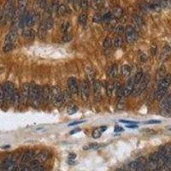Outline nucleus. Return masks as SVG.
Listing matches in <instances>:
<instances>
[{"label":"nucleus","instance_id":"nucleus-1","mask_svg":"<svg viewBox=\"0 0 171 171\" xmlns=\"http://www.w3.org/2000/svg\"><path fill=\"white\" fill-rule=\"evenodd\" d=\"M28 101L34 108H38L41 104V86L33 82L29 84Z\"/></svg>","mask_w":171,"mask_h":171},{"label":"nucleus","instance_id":"nucleus-2","mask_svg":"<svg viewBox=\"0 0 171 171\" xmlns=\"http://www.w3.org/2000/svg\"><path fill=\"white\" fill-rule=\"evenodd\" d=\"M171 84V74H167L164 77L158 82V88L155 92V98L157 100L160 101L165 96L168 88Z\"/></svg>","mask_w":171,"mask_h":171},{"label":"nucleus","instance_id":"nucleus-3","mask_svg":"<svg viewBox=\"0 0 171 171\" xmlns=\"http://www.w3.org/2000/svg\"><path fill=\"white\" fill-rule=\"evenodd\" d=\"M51 101L57 107H61L64 103L63 92L58 86H54L51 88Z\"/></svg>","mask_w":171,"mask_h":171},{"label":"nucleus","instance_id":"nucleus-4","mask_svg":"<svg viewBox=\"0 0 171 171\" xmlns=\"http://www.w3.org/2000/svg\"><path fill=\"white\" fill-rule=\"evenodd\" d=\"M4 89V103L6 104H12L13 95H14V91H15V86L13 85L12 82H6L3 86Z\"/></svg>","mask_w":171,"mask_h":171},{"label":"nucleus","instance_id":"nucleus-5","mask_svg":"<svg viewBox=\"0 0 171 171\" xmlns=\"http://www.w3.org/2000/svg\"><path fill=\"white\" fill-rule=\"evenodd\" d=\"M28 0H18L17 8L16 9L15 15H14V17H13L14 22H17V23L19 22L20 18L26 12V9H27V6H28Z\"/></svg>","mask_w":171,"mask_h":171},{"label":"nucleus","instance_id":"nucleus-6","mask_svg":"<svg viewBox=\"0 0 171 171\" xmlns=\"http://www.w3.org/2000/svg\"><path fill=\"white\" fill-rule=\"evenodd\" d=\"M4 14H5V17H6V21L13 20L15 11H16L15 0H6L5 4L4 5Z\"/></svg>","mask_w":171,"mask_h":171},{"label":"nucleus","instance_id":"nucleus-7","mask_svg":"<svg viewBox=\"0 0 171 171\" xmlns=\"http://www.w3.org/2000/svg\"><path fill=\"white\" fill-rule=\"evenodd\" d=\"M160 109L161 113L163 116H169L171 114V94H169L166 97H163L161 100Z\"/></svg>","mask_w":171,"mask_h":171},{"label":"nucleus","instance_id":"nucleus-8","mask_svg":"<svg viewBox=\"0 0 171 171\" xmlns=\"http://www.w3.org/2000/svg\"><path fill=\"white\" fill-rule=\"evenodd\" d=\"M129 167L133 171H148L147 161L144 158H139L136 161L132 162Z\"/></svg>","mask_w":171,"mask_h":171},{"label":"nucleus","instance_id":"nucleus-9","mask_svg":"<svg viewBox=\"0 0 171 171\" xmlns=\"http://www.w3.org/2000/svg\"><path fill=\"white\" fill-rule=\"evenodd\" d=\"M149 81H150V75L149 74H144L141 82H139L137 86H134V90H133L132 93H134L135 96H137L139 94L141 93L146 88L147 85L149 83Z\"/></svg>","mask_w":171,"mask_h":171},{"label":"nucleus","instance_id":"nucleus-10","mask_svg":"<svg viewBox=\"0 0 171 171\" xmlns=\"http://www.w3.org/2000/svg\"><path fill=\"white\" fill-rule=\"evenodd\" d=\"M124 33L126 36V40L127 43L133 44L138 39V33L136 32L135 28H133L132 26H127L126 28L124 29Z\"/></svg>","mask_w":171,"mask_h":171},{"label":"nucleus","instance_id":"nucleus-11","mask_svg":"<svg viewBox=\"0 0 171 171\" xmlns=\"http://www.w3.org/2000/svg\"><path fill=\"white\" fill-rule=\"evenodd\" d=\"M29 98V84L24 83L21 86L20 91V101L22 105L26 106L28 102Z\"/></svg>","mask_w":171,"mask_h":171},{"label":"nucleus","instance_id":"nucleus-12","mask_svg":"<svg viewBox=\"0 0 171 171\" xmlns=\"http://www.w3.org/2000/svg\"><path fill=\"white\" fill-rule=\"evenodd\" d=\"M90 88H89V82L87 80L82 81L81 84V95H82V99L84 101H86L89 98Z\"/></svg>","mask_w":171,"mask_h":171},{"label":"nucleus","instance_id":"nucleus-13","mask_svg":"<svg viewBox=\"0 0 171 171\" xmlns=\"http://www.w3.org/2000/svg\"><path fill=\"white\" fill-rule=\"evenodd\" d=\"M51 100V87L48 85L41 86V102L47 104Z\"/></svg>","mask_w":171,"mask_h":171},{"label":"nucleus","instance_id":"nucleus-14","mask_svg":"<svg viewBox=\"0 0 171 171\" xmlns=\"http://www.w3.org/2000/svg\"><path fill=\"white\" fill-rule=\"evenodd\" d=\"M68 86H69V91L72 94H76L79 92L77 80L74 77H70L68 80Z\"/></svg>","mask_w":171,"mask_h":171},{"label":"nucleus","instance_id":"nucleus-15","mask_svg":"<svg viewBox=\"0 0 171 171\" xmlns=\"http://www.w3.org/2000/svg\"><path fill=\"white\" fill-rule=\"evenodd\" d=\"M34 157H35V151H33V150H29L27 152H25L22 156V158H21V167H24L25 165L28 163H29Z\"/></svg>","mask_w":171,"mask_h":171},{"label":"nucleus","instance_id":"nucleus-16","mask_svg":"<svg viewBox=\"0 0 171 171\" xmlns=\"http://www.w3.org/2000/svg\"><path fill=\"white\" fill-rule=\"evenodd\" d=\"M17 39V30H11L10 33L6 35L5 40H4V45H13L15 44V42Z\"/></svg>","mask_w":171,"mask_h":171},{"label":"nucleus","instance_id":"nucleus-17","mask_svg":"<svg viewBox=\"0 0 171 171\" xmlns=\"http://www.w3.org/2000/svg\"><path fill=\"white\" fill-rule=\"evenodd\" d=\"M134 77H130L127 82H126L125 86H123V92H124V96L127 97L129 96L130 94H132L133 93V90H134Z\"/></svg>","mask_w":171,"mask_h":171},{"label":"nucleus","instance_id":"nucleus-18","mask_svg":"<svg viewBox=\"0 0 171 171\" xmlns=\"http://www.w3.org/2000/svg\"><path fill=\"white\" fill-rule=\"evenodd\" d=\"M37 19H38V15L36 13L32 11L26 13V26L28 28L32 27L37 21Z\"/></svg>","mask_w":171,"mask_h":171},{"label":"nucleus","instance_id":"nucleus-19","mask_svg":"<svg viewBox=\"0 0 171 171\" xmlns=\"http://www.w3.org/2000/svg\"><path fill=\"white\" fill-rule=\"evenodd\" d=\"M93 91L95 99L100 100L101 99V94H102V85L98 81L93 82Z\"/></svg>","mask_w":171,"mask_h":171},{"label":"nucleus","instance_id":"nucleus-20","mask_svg":"<svg viewBox=\"0 0 171 171\" xmlns=\"http://www.w3.org/2000/svg\"><path fill=\"white\" fill-rule=\"evenodd\" d=\"M47 31H48V28H47V27H46L45 21H43L40 23V28H39V30H38V37H39L40 40L45 39L46 34H47Z\"/></svg>","mask_w":171,"mask_h":171},{"label":"nucleus","instance_id":"nucleus-21","mask_svg":"<svg viewBox=\"0 0 171 171\" xmlns=\"http://www.w3.org/2000/svg\"><path fill=\"white\" fill-rule=\"evenodd\" d=\"M147 8L152 11H160L162 9V4L159 0H153L147 4Z\"/></svg>","mask_w":171,"mask_h":171},{"label":"nucleus","instance_id":"nucleus-22","mask_svg":"<svg viewBox=\"0 0 171 171\" xmlns=\"http://www.w3.org/2000/svg\"><path fill=\"white\" fill-rule=\"evenodd\" d=\"M106 129H107V127L106 126H102V127H97V128H95V129L93 131V134H92L93 138V139L100 138L101 135H102V133H104Z\"/></svg>","mask_w":171,"mask_h":171},{"label":"nucleus","instance_id":"nucleus-23","mask_svg":"<svg viewBox=\"0 0 171 171\" xmlns=\"http://www.w3.org/2000/svg\"><path fill=\"white\" fill-rule=\"evenodd\" d=\"M21 104L20 101V92L15 88L14 91V95H13V99H12V104L14 107H17Z\"/></svg>","mask_w":171,"mask_h":171},{"label":"nucleus","instance_id":"nucleus-24","mask_svg":"<svg viewBox=\"0 0 171 171\" xmlns=\"http://www.w3.org/2000/svg\"><path fill=\"white\" fill-rule=\"evenodd\" d=\"M57 12L59 13L61 16H66L67 14H69V10L68 8V6L65 5L64 4H59L58 6H57Z\"/></svg>","mask_w":171,"mask_h":171},{"label":"nucleus","instance_id":"nucleus-25","mask_svg":"<svg viewBox=\"0 0 171 171\" xmlns=\"http://www.w3.org/2000/svg\"><path fill=\"white\" fill-rule=\"evenodd\" d=\"M35 35H36V33L33 29H27L23 32V37L27 40H33L35 38Z\"/></svg>","mask_w":171,"mask_h":171},{"label":"nucleus","instance_id":"nucleus-26","mask_svg":"<svg viewBox=\"0 0 171 171\" xmlns=\"http://www.w3.org/2000/svg\"><path fill=\"white\" fill-rule=\"evenodd\" d=\"M86 74L87 75V81L88 82H93V80H94V77H95V73H94L93 69L90 66H87L86 67Z\"/></svg>","mask_w":171,"mask_h":171},{"label":"nucleus","instance_id":"nucleus-27","mask_svg":"<svg viewBox=\"0 0 171 171\" xmlns=\"http://www.w3.org/2000/svg\"><path fill=\"white\" fill-rule=\"evenodd\" d=\"M109 74L111 78H116L118 75V66L117 64H112L109 69Z\"/></svg>","mask_w":171,"mask_h":171},{"label":"nucleus","instance_id":"nucleus-28","mask_svg":"<svg viewBox=\"0 0 171 171\" xmlns=\"http://www.w3.org/2000/svg\"><path fill=\"white\" fill-rule=\"evenodd\" d=\"M50 156H51V154H50L49 151H42L38 155V159L40 160V163L41 162H45V161H46L47 159L49 158Z\"/></svg>","mask_w":171,"mask_h":171},{"label":"nucleus","instance_id":"nucleus-29","mask_svg":"<svg viewBox=\"0 0 171 171\" xmlns=\"http://www.w3.org/2000/svg\"><path fill=\"white\" fill-rule=\"evenodd\" d=\"M110 12H111L114 18H120L123 14V10L121 7H114Z\"/></svg>","mask_w":171,"mask_h":171},{"label":"nucleus","instance_id":"nucleus-30","mask_svg":"<svg viewBox=\"0 0 171 171\" xmlns=\"http://www.w3.org/2000/svg\"><path fill=\"white\" fill-rule=\"evenodd\" d=\"M143 76H144V74H143L142 70H141V69L138 70L137 73L135 74V77H134V84H135V86H137L139 82H141Z\"/></svg>","mask_w":171,"mask_h":171},{"label":"nucleus","instance_id":"nucleus-31","mask_svg":"<svg viewBox=\"0 0 171 171\" xmlns=\"http://www.w3.org/2000/svg\"><path fill=\"white\" fill-rule=\"evenodd\" d=\"M122 45H123V40H122V38L121 36H117L112 40V45L115 48H120V47H122Z\"/></svg>","mask_w":171,"mask_h":171},{"label":"nucleus","instance_id":"nucleus-32","mask_svg":"<svg viewBox=\"0 0 171 171\" xmlns=\"http://www.w3.org/2000/svg\"><path fill=\"white\" fill-rule=\"evenodd\" d=\"M116 98L120 100L123 98V96H124V92H123V87L122 86L117 84L116 86Z\"/></svg>","mask_w":171,"mask_h":171},{"label":"nucleus","instance_id":"nucleus-33","mask_svg":"<svg viewBox=\"0 0 171 171\" xmlns=\"http://www.w3.org/2000/svg\"><path fill=\"white\" fill-rule=\"evenodd\" d=\"M131 71H132V68L130 65L124 64L122 66V74L123 76H128L131 74Z\"/></svg>","mask_w":171,"mask_h":171},{"label":"nucleus","instance_id":"nucleus-34","mask_svg":"<svg viewBox=\"0 0 171 171\" xmlns=\"http://www.w3.org/2000/svg\"><path fill=\"white\" fill-rule=\"evenodd\" d=\"M71 95L72 93L69 92V90H64L63 92V102L68 104L71 102Z\"/></svg>","mask_w":171,"mask_h":171},{"label":"nucleus","instance_id":"nucleus-35","mask_svg":"<svg viewBox=\"0 0 171 171\" xmlns=\"http://www.w3.org/2000/svg\"><path fill=\"white\" fill-rule=\"evenodd\" d=\"M115 84L112 83V82H109L107 83V86H106V93L108 96H111V94L113 93V91L115 89Z\"/></svg>","mask_w":171,"mask_h":171},{"label":"nucleus","instance_id":"nucleus-36","mask_svg":"<svg viewBox=\"0 0 171 171\" xmlns=\"http://www.w3.org/2000/svg\"><path fill=\"white\" fill-rule=\"evenodd\" d=\"M6 22V17H5V14H4V6L0 8V26L4 25Z\"/></svg>","mask_w":171,"mask_h":171},{"label":"nucleus","instance_id":"nucleus-37","mask_svg":"<svg viewBox=\"0 0 171 171\" xmlns=\"http://www.w3.org/2000/svg\"><path fill=\"white\" fill-rule=\"evenodd\" d=\"M67 111H68L69 115H73L78 111V107L74 104H69L68 109H67Z\"/></svg>","mask_w":171,"mask_h":171},{"label":"nucleus","instance_id":"nucleus-38","mask_svg":"<svg viewBox=\"0 0 171 171\" xmlns=\"http://www.w3.org/2000/svg\"><path fill=\"white\" fill-rule=\"evenodd\" d=\"M112 18H114L113 17V16H112V14H111V12H107L105 13L104 16H102V21H104V22H109Z\"/></svg>","mask_w":171,"mask_h":171},{"label":"nucleus","instance_id":"nucleus-39","mask_svg":"<svg viewBox=\"0 0 171 171\" xmlns=\"http://www.w3.org/2000/svg\"><path fill=\"white\" fill-rule=\"evenodd\" d=\"M87 21V15L86 13H82L79 16V22L82 25H85Z\"/></svg>","mask_w":171,"mask_h":171},{"label":"nucleus","instance_id":"nucleus-40","mask_svg":"<svg viewBox=\"0 0 171 171\" xmlns=\"http://www.w3.org/2000/svg\"><path fill=\"white\" fill-rule=\"evenodd\" d=\"M103 45H104V47L105 49H109L110 47L112 46V40H111L110 38H109V37H107L105 40H104Z\"/></svg>","mask_w":171,"mask_h":171},{"label":"nucleus","instance_id":"nucleus-41","mask_svg":"<svg viewBox=\"0 0 171 171\" xmlns=\"http://www.w3.org/2000/svg\"><path fill=\"white\" fill-rule=\"evenodd\" d=\"M35 4L38 8L40 9H45L46 6V0H36Z\"/></svg>","mask_w":171,"mask_h":171},{"label":"nucleus","instance_id":"nucleus-42","mask_svg":"<svg viewBox=\"0 0 171 171\" xmlns=\"http://www.w3.org/2000/svg\"><path fill=\"white\" fill-rule=\"evenodd\" d=\"M133 19H134V21H135V23L138 25V26H139V27H141V26H143V24H144L142 18L139 17V16H138V15H135L134 17H133Z\"/></svg>","mask_w":171,"mask_h":171},{"label":"nucleus","instance_id":"nucleus-43","mask_svg":"<svg viewBox=\"0 0 171 171\" xmlns=\"http://www.w3.org/2000/svg\"><path fill=\"white\" fill-rule=\"evenodd\" d=\"M164 72H165V69H164L163 67V68H161V69L158 70V77H157L158 82H160V81L166 75V74H164Z\"/></svg>","mask_w":171,"mask_h":171},{"label":"nucleus","instance_id":"nucleus-44","mask_svg":"<svg viewBox=\"0 0 171 171\" xmlns=\"http://www.w3.org/2000/svg\"><path fill=\"white\" fill-rule=\"evenodd\" d=\"M124 28L122 27V26H118V27H116L114 30V33L116 34H117L118 36H121L122 33H124Z\"/></svg>","mask_w":171,"mask_h":171},{"label":"nucleus","instance_id":"nucleus-45","mask_svg":"<svg viewBox=\"0 0 171 171\" xmlns=\"http://www.w3.org/2000/svg\"><path fill=\"white\" fill-rule=\"evenodd\" d=\"M45 24H46V27L48 30L51 29L53 28V25H54V21H53L52 18H47L46 20H45Z\"/></svg>","mask_w":171,"mask_h":171},{"label":"nucleus","instance_id":"nucleus-46","mask_svg":"<svg viewBox=\"0 0 171 171\" xmlns=\"http://www.w3.org/2000/svg\"><path fill=\"white\" fill-rule=\"evenodd\" d=\"M4 104V89H3V86L0 85V107H2Z\"/></svg>","mask_w":171,"mask_h":171},{"label":"nucleus","instance_id":"nucleus-47","mask_svg":"<svg viewBox=\"0 0 171 171\" xmlns=\"http://www.w3.org/2000/svg\"><path fill=\"white\" fill-rule=\"evenodd\" d=\"M69 21H64L63 24H62L61 27V31L63 33H67V31L69 30Z\"/></svg>","mask_w":171,"mask_h":171},{"label":"nucleus","instance_id":"nucleus-48","mask_svg":"<svg viewBox=\"0 0 171 171\" xmlns=\"http://www.w3.org/2000/svg\"><path fill=\"white\" fill-rule=\"evenodd\" d=\"M80 5H81V7H82L83 10H87L88 8V1L87 0H80Z\"/></svg>","mask_w":171,"mask_h":171},{"label":"nucleus","instance_id":"nucleus-49","mask_svg":"<svg viewBox=\"0 0 171 171\" xmlns=\"http://www.w3.org/2000/svg\"><path fill=\"white\" fill-rule=\"evenodd\" d=\"M29 171H45V169L41 164H40V165L35 166V167L29 168Z\"/></svg>","mask_w":171,"mask_h":171},{"label":"nucleus","instance_id":"nucleus-50","mask_svg":"<svg viewBox=\"0 0 171 171\" xmlns=\"http://www.w3.org/2000/svg\"><path fill=\"white\" fill-rule=\"evenodd\" d=\"M72 40V35L69 34V33H64L63 36V42H69V41Z\"/></svg>","mask_w":171,"mask_h":171},{"label":"nucleus","instance_id":"nucleus-51","mask_svg":"<svg viewBox=\"0 0 171 171\" xmlns=\"http://www.w3.org/2000/svg\"><path fill=\"white\" fill-rule=\"evenodd\" d=\"M94 22H100V21H102V15H100V14H96L95 16L93 17V19Z\"/></svg>","mask_w":171,"mask_h":171},{"label":"nucleus","instance_id":"nucleus-52","mask_svg":"<svg viewBox=\"0 0 171 171\" xmlns=\"http://www.w3.org/2000/svg\"><path fill=\"white\" fill-rule=\"evenodd\" d=\"M125 108V102L123 101V98L119 100L118 104H117V109L118 110H123Z\"/></svg>","mask_w":171,"mask_h":171},{"label":"nucleus","instance_id":"nucleus-53","mask_svg":"<svg viewBox=\"0 0 171 171\" xmlns=\"http://www.w3.org/2000/svg\"><path fill=\"white\" fill-rule=\"evenodd\" d=\"M139 60L141 62H146L147 60L146 55L145 53L141 52V51L139 52Z\"/></svg>","mask_w":171,"mask_h":171},{"label":"nucleus","instance_id":"nucleus-54","mask_svg":"<svg viewBox=\"0 0 171 171\" xmlns=\"http://www.w3.org/2000/svg\"><path fill=\"white\" fill-rule=\"evenodd\" d=\"M160 121H158V120H151V121H147L145 123L146 124H155V123H160Z\"/></svg>","mask_w":171,"mask_h":171},{"label":"nucleus","instance_id":"nucleus-55","mask_svg":"<svg viewBox=\"0 0 171 171\" xmlns=\"http://www.w3.org/2000/svg\"><path fill=\"white\" fill-rule=\"evenodd\" d=\"M123 131V128L121 127H118V126H116L114 129V133H121Z\"/></svg>","mask_w":171,"mask_h":171},{"label":"nucleus","instance_id":"nucleus-56","mask_svg":"<svg viewBox=\"0 0 171 171\" xmlns=\"http://www.w3.org/2000/svg\"><path fill=\"white\" fill-rule=\"evenodd\" d=\"M82 130L80 127H76V128H74V129H73V130L70 131V135H74V134H76V133H78V132H80V131Z\"/></svg>","mask_w":171,"mask_h":171},{"label":"nucleus","instance_id":"nucleus-57","mask_svg":"<svg viewBox=\"0 0 171 171\" xmlns=\"http://www.w3.org/2000/svg\"><path fill=\"white\" fill-rule=\"evenodd\" d=\"M122 123H125V124H135V122H131V121H126V120H120L119 121Z\"/></svg>","mask_w":171,"mask_h":171},{"label":"nucleus","instance_id":"nucleus-58","mask_svg":"<svg viewBox=\"0 0 171 171\" xmlns=\"http://www.w3.org/2000/svg\"><path fill=\"white\" fill-rule=\"evenodd\" d=\"M156 50H157V48H156V45H151V53H152V55L154 56L155 54H156Z\"/></svg>","mask_w":171,"mask_h":171},{"label":"nucleus","instance_id":"nucleus-59","mask_svg":"<svg viewBox=\"0 0 171 171\" xmlns=\"http://www.w3.org/2000/svg\"><path fill=\"white\" fill-rule=\"evenodd\" d=\"M76 158V154L75 153H70L69 156V160H74Z\"/></svg>","mask_w":171,"mask_h":171},{"label":"nucleus","instance_id":"nucleus-60","mask_svg":"<svg viewBox=\"0 0 171 171\" xmlns=\"http://www.w3.org/2000/svg\"><path fill=\"white\" fill-rule=\"evenodd\" d=\"M82 122H83V121H78V122H71V123H69V126H74V125H77V124H80V123H82Z\"/></svg>","mask_w":171,"mask_h":171},{"label":"nucleus","instance_id":"nucleus-61","mask_svg":"<svg viewBox=\"0 0 171 171\" xmlns=\"http://www.w3.org/2000/svg\"><path fill=\"white\" fill-rule=\"evenodd\" d=\"M126 127L127 128H137L138 127L136 124H130V125H127Z\"/></svg>","mask_w":171,"mask_h":171},{"label":"nucleus","instance_id":"nucleus-62","mask_svg":"<svg viewBox=\"0 0 171 171\" xmlns=\"http://www.w3.org/2000/svg\"><path fill=\"white\" fill-rule=\"evenodd\" d=\"M70 3H73V4H78L80 3V0H69Z\"/></svg>","mask_w":171,"mask_h":171},{"label":"nucleus","instance_id":"nucleus-63","mask_svg":"<svg viewBox=\"0 0 171 171\" xmlns=\"http://www.w3.org/2000/svg\"><path fill=\"white\" fill-rule=\"evenodd\" d=\"M160 2H161V4H162V7H163V4H165V3H167L169 0H159Z\"/></svg>","mask_w":171,"mask_h":171},{"label":"nucleus","instance_id":"nucleus-64","mask_svg":"<svg viewBox=\"0 0 171 171\" xmlns=\"http://www.w3.org/2000/svg\"><path fill=\"white\" fill-rule=\"evenodd\" d=\"M116 171H124L123 169H116Z\"/></svg>","mask_w":171,"mask_h":171}]
</instances>
